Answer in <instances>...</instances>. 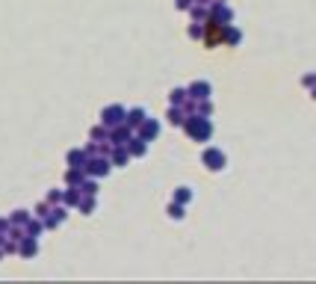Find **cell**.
I'll return each instance as SVG.
<instances>
[{"instance_id": "cell-1", "label": "cell", "mask_w": 316, "mask_h": 284, "mask_svg": "<svg viewBox=\"0 0 316 284\" xmlns=\"http://www.w3.org/2000/svg\"><path fill=\"white\" fill-rule=\"evenodd\" d=\"M122 110H106V125H116V122H122Z\"/></svg>"}]
</instances>
